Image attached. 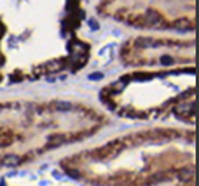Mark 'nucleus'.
I'll list each match as a JSON object with an SVG mask.
<instances>
[{
	"label": "nucleus",
	"mask_w": 199,
	"mask_h": 186,
	"mask_svg": "<svg viewBox=\"0 0 199 186\" xmlns=\"http://www.w3.org/2000/svg\"><path fill=\"white\" fill-rule=\"evenodd\" d=\"M89 25H91L92 30H99V23L94 22V20H91V22H89Z\"/></svg>",
	"instance_id": "obj_11"
},
{
	"label": "nucleus",
	"mask_w": 199,
	"mask_h": 186,
	"mask_svg": "<svg viewBox=\"0 0 199 186\" xmlns=\"http://www.w3.org/2000/svg\"><path fill=\"white\" fill-rule=\"evenodd\" d=\"M161 64H165V66L173 64V58L171 56H161Z\"/></svg>",
	"instance_id": "obj_9"
},
{
	"label": "nucleus",
	"mask_w": 199,
	"mask_h": 186,
	"mask_svg": "<svg viewBox=\"0 0 199 186\" xmlns=\"http://www.w3.org/2000/svg\"><path fill=\"white\" fill-rule=\"evenodd\" d=\"M66 175L69 176V178H74V180H79V178H81V173L76 171V170H72V168H68L66 170Z\"/></svg>",
	"instance_id": "obj_8"
},
{
	"label": "nucleus",
	"mask_w": 199,
	"mask_h": 186,
	"mask_svg": "<svg viewBox=\"0 0 199 186\" xmlns=\"http://www.w3.org/2000/svg\"><path fill=\"white\" fill-rule=\"evenodd\" d=\"M0 186H5V183H0Z\"/></svg>",
	"instance_id": "obj_13"
},
{
	"label": "nucleus",
	"mask_w": 199,
	"mask_h": 186,
	"mask_svg": "<svg viewBox=\"0 0 199 186\" xmlns=\"http://www.w3.org/2000/svg\"><path fill=\"white\" fill-rule=\"evenodd\" d=\"M178 176H180V181H188L189 178L193 176V170H191V168H183Z\"/></svg>",
	"instance_id": "obj_5"
},
{
	"label": "nucleus",
	"mask_w": 199,
	"mask_h": 186,
	"mask_svg": "<svg viewBox=\"0 0 199 186\" xmlns=\"http://www.w3.org/2000/svg\"><path fill=\"white\" fill-rule=\"evenodd\" d=\"M54 107H56V111H71L72 104L66 102V100H58V102L54 104Z\"/></svg>",
	"instance_id": "obj_4"
},
{
	"label": "nucleus",
	"mask_w": 199,
	"mask_h": 186,
	"mask_svg": "<svg viewBox=\"0 0 199 186\" xmlns=\"http://www.w3.org/2000/svg\"><path fill=\"white\" fill-rule=\"evenodd\" d=\"M84 50H86V48H84L82 43H74V44L71 46V51H72L74 54H82Z\"/></svg>",
	"instance_id": "obj_6"
},
{
	"label": "nucleus",
	"mask_w": 199,
	"mask_h": 186,
	"mask_svg": "<svg viewBox=\"0 0 199 186\" xmlns=\"http://www.w3.org/2000/svg\"><path fill=\"white\" fill-rule=\"evenodd\" d=\"M145 20H147V23H148V25H158V23L161 22L160 15H158L156 12H153V10L147 12V15H145Z\"/></svg>",
	"instance_id": "obj_1"
},
{
	"label": "nucleus",
	"mask_w": 199,
	"mask_h": 186,
	"mask_svg": "<svg viewBox=\"0 0 199 186\" xmlns=\"http://www.w3.org/2000/svg\"><path fill=\"white\" fill-rule=\"evenodd\" d=\"M174 28H176L178 31H188L189 30V22L188 20H178L176 23H174Z\"/></svg>",
	"instance_id": "obj_3"
},
{
	"label": "nucleus",
	"mask_w": 199,
	"mask_h": 186,
	"mask_svg": "<svg viewBox=\"0 0 199 186\" xmlns=\"http://www.w3.org/2000/svg\"><path fill=\"white\" fill-rule=\"evenodd\" d=\"M125 86H127V81H117V82H113L112 84V89H113V91H115V92H120V91H124V87Z\"/></svg>",
	"instance_id": "obj_7"
},
{
	"label": "nucleus",
	"mask_w": 199,
	"mask_h": 186,
	"mask_svg": "<svg viewBox=\"0 0 199 186\" xmlns=\"http://www.w3.org/2000/svg\"><path fill=\"white\" fill-rule=\"evenodd\" d=\"M53 176H54L56 180H61V176H63V175H61L59 171H53Z\"/></svg>",
	"instance_id": "obj_12"
},
{
	"label": "nucleus",
	"mask_w": 199,
	"mask_h": 186,
	"mask_svg": "<svg viewBox=\"0 0 199 186\" xmlns=\"http://www.w3.org/2000/svg\"><path fill=\"white\" fill-rule=\"evenodd\" d=\"M2 163L5 165V167H17L20 163V156L18 155H7L5 158L2 160Z\"/></svg>",
	"instance_id": "obj_2"
},
{
	"label": "nucleus",
	"mask_w": 199,
	"mask_h": 186,
	"mask_svg": "<svg viewBox=\"0 0 199 186\" xmlns=\"http://www.w3.org/2000/svg\"><path fill=\"white\" fill-rule=\"evenodd\" d=\"M102 78H104L102 72H92V74L89 76V79H91V81H99V79H102Z\"/></svg>",
	"instance_id": "obj_10"
}]
</instances>
